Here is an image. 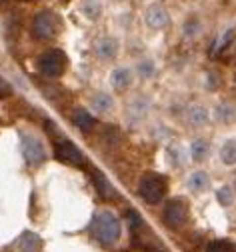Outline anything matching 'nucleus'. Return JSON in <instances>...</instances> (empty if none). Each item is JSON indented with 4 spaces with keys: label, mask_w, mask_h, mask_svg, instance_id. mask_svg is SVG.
I'll return each instance as SVG.
<instances>
[{
    "label": "nucleus",
    "mask_w": 236,
    "mask_h": 252,
    "mask_svg": "<svg viewBox=\"0 0 236 252\" xmlns=\"http://www.w3.org/2000/svg\"><path fill=\"white\" fill-rule=\"evenodd\" d=\"M184 120L190 128H202V126H206L210 122V112L204 104H192L186 108Z\"/></svg>",
    "instance_id": "nucleus-11"
},
{
    "label": "nucleus",
    "mask_w": 236,
    "mask_h": 252,
    "mask_svg": "<svg viewBox=\"0 0 236 252\" xmlns=\"http://www.w3.org/2000/svg\"><path fill=\"white\" fill-rule=\"evenodd\" d=\"M2 2H6V0H0V4H2Z\"/></svg>",
    "instance_id": "nucleus-30"
},
{
    "label": "nucleus",
    "mask_w": 236,
    "mask_h": 252,
    "mask_svg": "<svg viewBox=\"0 0 236 252\" xmlns=\"http://www.w3.org/2000/svg\"><path fill=\"white\" fill-rule=\"evenodd\" d=\"M60 26H62L60 16H58L54 10L46 8V10H40V12L34 16L30 32H32V36H34L36 40H52V38L58 36Z\"/></svg>",
    "instance_id": "nucleus-2"
},
{
    "label": "nucleus",
    "mask_w": 236,
    "mask_h": 252,
    "mask_svg": "<svg viewBox=\"0 0 236 252\" xmlns=\"http://www.w3.org/2000/svg\"><path fill=\"white\" fill-rule=\"evenodd\" d=\"M214 120L220 124H230L236 120V104L232 102H220L214 108Z\"/></svg>",
    "instance_id": "nucleus-18"
},
{
    "label": "nucleus",
    "mask_w": 236,
    "mask_h": 252,
    "mask_svg": "<svg viewBox=\"0 0 236 252\" xmlns=\"http://www.w3.org/2000/svg\"><path fill=\"white\" fill-rule=\"evenodd\" d=\"M118 50H120L118 40L112 38V36H100L96 40V44H94V52H96V56L102 60V62L114 60L118 56Z\"/></svg>",
    "instance_id": "nucleus-10"
},
{
    "label": "nucleus",
    "mask_w": 236,
    "mask_h": 252,
    "mask_svg": "<svg viewBox=\"0 0 236 252\" xmlns=\"http://www.w3.org/2000/svg\"><path fill=\"white\" fill-rule=\"evenodd\" d=\"M182 32H184V36L186 38H196L200 32H202V20L196 16V14H192V16H188L186 20H184V24H182Z\"/></svg>",
    "instance_id": "nucleus-23"
},
{
    "label": "nucleus",
    "mask_w": 236,
    "mask_h": 252,
    "mask_svg": "<svg viewBox=\"0 0 236 252\" xmlns=\"http://www.w3.org/2000/svg\"><path fill=\"white\" fill-rule=\"evenodd\" d=\"M168 164L172 168H180L184 164V150L178 144L168 146Z\"/></svg>",
    "instance_id": "nucleus-26"
},
{
    "label": "nucleus",
    "mask_w": 236,
    "mask_h": 252,
    "mask_svg": "<svg viewBox=\"0 0 236 252\" xmlns=\"http://www.w3.org/2000/svg\"><path fill=\"white\" fill-rule=\"evenodd\" d=\"M80 12H82L88 20L96 22V20H100V16H102L104 8H102V2H100V0H82Z\"/></svg>",
    "instance_id": "nucleus-20"
},
{
    "label": "nucleus",
    "mask_w": 236,
    "mask_h": 252,
    "mask_svg": "<svg viewBox=\"0 0 236 252\" xmlns=\"http://www.w3.org/2000/svg\"><path fill=\"white\" fill-rule=\"evenodd\" d=\"M162 220L168 228L172 230H178L182 226L188 224L190 220V210H188V204L182 200V198H172L164 204V210H162Z\"/></svg>",
    "instance_id": "nucleus-6"
},
{
    "label": "nucleus",
    "mask_w": 236,
    "mask_h": 252,
    "mask_svg": "<svg viewBox=\"0 0 236 252\" xmlns=\"http://www.w3.org/2000/svg\"><path fill=\"white\" fill-rule=\"evenodd\" d=\"M232 188H234V190H236V176H234V182H232Z\"/></svg>",
    "instance_id": "nucleus-29"
},
{
    "label": "nucleus",
    "mask_w": 236,
    "mask_h": 252,
    "mask_svg": "<svg viewBox=\"0 0 236 252\" xmlns=\"http://www.w3.org/2000/svg\"><path fill=\"white\" fill-rule=\"evenodd\" d=\"M234 34H236V28H234V26H228V28L224 30V32L218 36V40H216V44H214V54H218V52L226 50V48L232 44Z\"/></svg>",
    "instance_id": "nucleus-24"
},
{
    "label": "nucleus",
    "mask_w": 236,
    "mask_h": 252,
    "mask_svg": "<svg viewBox=\"0 0 236 252\" xmlns=\"http://www.w3.org/2000/svg\"><path fill=\"white\" fill-rule=\"evenodd\" d=\"M206 252H236V244L226 240V238L210 240L208 246H206Z\"/></svg>",
    "instance_id": "nucleus-27"
},
{
    "label": "nucleus",
    "mask_w": 236,
    "mask_h": 252,
    "mask_svg": "<svg viewBox=\"0 0 236 252\" xmlns=\"http://www.w3.org/2000/svg\"><path fill=\"white\" fill-rule=\"evenodd\" d=\"M132 80H134V72H132L130 68H126V66H118V68H114L112 74H110V84H112L116 90H126V88H130Z\"/></svg>",
    "instance_id": "nucleus-16"
},
{
    "label": "nucleus",
    "mask_w": 236,
    "mask_h": 252,
    "mask_svg": "<svg viewBox=\"0 0 236 252\" xmlns=\"http://www.w3.org/2000/svg\"><path fill=\"white\" fill-rule=\"evenodd\" d=\"M72 122H74V126L80 132H90L94 128V124H96L94 116L86 108H76L74 114H72Z\"/></svg>",
    "instance_id": "nucleus-17"
},
{
    "label": "nucleus",
    "mask_w": 236,
    "mask_h": 252,
    "mask_svg": "<svg viewBox=\"0 0 236 252\" xmlns=\"http://www.w3.org/2000/svg\"><path fill=\"white\" fill-rule=\"evenodd\" d=\"M42 240L34 232H22L20 238L16 240V250L18 252H40Z\"/></svg>",
    "instance_id": "nucleus-15"
},
{
    "label": "nucleus",
    "mask_w": 236,
    "mask_h": 252,
    "mask_svg": "<svg viewBox=\"0 0 236 252\" xmlns=\"http://www.w3.org/2000/svg\"><path fill=\"white\" fill-rule=\"evenodd\" d=\"M166 188L168 186H166V178L164 176H160L156 172H148L138 182V194L146 204L154 206V204H160L164 200Z\"/></svg>",
    "instance_id": "nucleus-5"
},
{
    "label": "nucleus",
    "mask_w": 236,
    "mask_h": 252,
    "mask_svg": "<svg viewBox=\"0 0 236 252\" xmlns=\"http://www.w3.org/2000/svg\"><path fill=\"white\" fill-rule=\"evenodd\" d=\"M12 86H10V82L4 78V76H0V98H10L12 96Z\"/></svg>",
    "instance_id": "nucleus-28"
},
{
    "label": "nucleus",
    "mask_w": 236,
    "mask_h": 252,
    "mask_svg": "<svg viewBox=\"0 0 236 252\" xmlns=\"http://www.w3.org/2000/svg\"><path fill=\"white\" fill-rule=\"evenodd\" d=\"M144 22H146V26L152 28V30H162V28L168 26V22H170V16H168V12H166V8H164L162 4L154 2V4H150V6L146 8V12H144Z\"/></svg>",
    "instance_id": "nucleus-9"
},
{
    "label": "nucleus",
    "mask_w": 236,
    "mask_h": 252,
    "mask_svg": "<svg viewBox=\"0 0 236 252\" xmlns=\"http://www.w3.org/2000/svg\"><path fill=\"white\" fill-rule=\"evenodd\" d=\"M36 66L44 78H60L64 70L68 68V56L60 48H50L38 56Z\"/></svg>",
    "instance_id": "nucleus-4"
},
{
    "label": "nucleus",
    "mask_w": 236,
    "mask_h": 252,
    "mask_svg": "<svg viewBox=\"0 0 236 252\" xmlns=\"http://www.w3.org/2000/svg\"><path fill=\"white\" fill-rule=\"evenodd\" d=\"M220 162L226 166H234L236 164V138H228L222 146H220Z\"/></svg>",
    "instance_id": "nucleus-21"
},
{
    "label": "nucleus",
    "mask_w": 236,
    "mask_h": 252,
    "mask_svg": "<svg viewBox=\"0 0 236 252\" xmlns=\"http://www.w3.org/2000/svg\"><path fill=\"white\" fill-rule=\"evenodd\" d=\"M186 186L190 188L192 192L200 194V192L210 190V186H212V178H210V176H208V172H204V170H194V172L188 176Z\"/></svg>",
    "instance_id": "nucleus-14"
},
{
    "label": "nucleus",
    "mask_w": 236,
    "mask_h": 252,
    "mask_svg": "<svg viewBox=\"0 0 236 252\" xmlns=\"http://www.w3.org/2000/svg\"><path fill=\"white\" fill-rule=\"evenodd\" d=\"M114 98L110 96L108 92H94L92 96H90V108L94 114H100V116H104V114H112L114 112Z\"/></svg>",
    "instance_id": "nucleus-12"
},
{
    "label": "nucleus",
    "mask_w": 236,
    "mask_h": 252,
    "mask_svg": "<svg viewBox=\"0 0 236 252\" xmlns=\"http://www.w3.org/2000/svg\"><path fill=\"white\" fill-rule=\"evenodd\" d=\"M112 2H120V0H112Z\"/></svg>",
    "instance_id": "nucleus-31"
},
{
    "label": "nucleus",
    "mask_w": 236,
    "mask_h": 252,
    "mask_svg": "<svg viewBox=\"0 0 236 252\" xmlns=\"http://www.w3.org/2000/svg\"><path fill=\"white\" fill-rule=\"evenodd\" d=\"M92 180H94V186H96V190H98V194L102 196L104 200H116L118 198V192H116V188H114V184L100 172V170H92Z\"/></svg>",
    "instance_id": "nucleus-13"
},
{
    "label": "nucleus",
    "mask_w": 236,
    "mask_h": 252,
    "mask_svg": "<svg viewBox=\"0 0 236 252\" xmlns=\"http://www.w3.org/2000/svg\"><path fill=\"white\" fill-rule=\"evenodd\" d=\"M208 152H210V142L206 138H196L190 144V158L194 162H202L208 158Z\"/></svg>",
    "instance_id": "nucleus-19"
},
{
    "label": "nucleus",
    "mask_w": 236,
    "mask_h": 252,
    "mask_svg": "<svg viewBox=\"0 0 236 252\" xmlns=\"http://www.w3.org/2000/svg\"><path fill=\"white\" fill-rule=\"evenodd\" d=\"M152 108V102L148 96H144V94H136L130 102H128V108H126V114H128V120L132 124H136V122H142L148 112Z\"/></svg>",
    "instance_id": "nucleus-8"
},
{
    "label": "nucleus",
    "mask_w": 236,
    "mask_h": 252,
    "mask_svg": "<svg viewBox=\"0 0 236 252\" xmlns=\"http://www.w3.org/2000/svg\"><path fill=\"white\" fill-rule=\"evenodd\" d=\"M90 236L104 248H114L122 238V222L110 208H100L92 214Z\"/></svg>",
    "instance_id": "nucleus-1"
},
{
    "label": "nucleus",
    "mask_w": 236,
    "mask_h": 252,
    "mask_svg": "<svg viewBox=\"0 0 236 252\" xmlns=\"http://www.w3.org/2000/svg\"><path fill=\"white\" fill-rule=\"evenodd\" d=\"M216 200L222 208H230L234 204V188L232 186H220L218 190H216Z\"/></svg>",
    "instance_id": "nucleus-25"
},
{
    "label": "nucleus",
    "mask_w": 236,
    "mask_h": 252,
    "mask_svg": "<svg viewBox=\"0 0 236 252\" xmlns=\"http://www.w3.org/2000/svg\"><path fill=\"white\" fill-rule=\"evenodd\" d=\"M134 70H136V76L142 78V80H150L154 74H156V64L152 58H138L136 60V66H134Z\"/></svg>",
    "instance_id": "nucleus-22"
},
{
    "label": "nucleus",
    "mask_w": 236,
    "mask_h": 252,
    "mask_svg": "<svg viewBox=\"0 0 236 252\" xmlns=\"http://www.w3.org/2000/svg\"><path fill=\"white\" fill-rule=\"evenodd\" d=\"M20 150H22V158L30 168H38L46 162V148L44 142L32 132L20 130Z\"/></svg>",
    "instance_id": "nucleus-3"
},
{
    "label": "nucleus",
    "mask_w": 236,
    "mask_h": 252,
    "mask_svg": "<svg viewBox=\"0 0 236 252\" xmlns=\"http://www.w3.org/2000/svg\"><path fill=\"white\" fill-rule=\"evenodd\" d=\"M54 152H56V158H58V160H62V162H66V164H70V166H84V164H86V156H84V152H82L76 144L68 142L66 138H62L60 142H56Z\"/></svg>",
    "instance_id": "nucleus-7"
}]
</instances>
